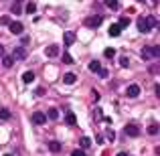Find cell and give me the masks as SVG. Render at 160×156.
<instances>
[{
    "label": "cell",
    "mask_w": 160,
    "mask_h": 156,
    "mask_svg": "<svg viewBox=\"0 0 160 156\" xmlns=\"http://www.w3.org/2000/svg\"><path fill=\"white\" fill-rule=\"evenodd\" d=\"M71 156H85V152H83V150H73Z\"/></svg>",
    "instance_id": "cell-32"
},
{
    "label": "cell",
    "mask_w": 160,
    "mask_h": 156,
    "mask_svg": "<svg viewBox=\"0 0 160 156\" xmlns=\"http://www.w3.org/2000/svg\"><path fill=\"white\" fill-rule=\"evenodd\" d=\"M75 81H77V75L75 73H65L63 75V83H65V85H73Z\"/></svg>",
    "instance_id": "cell-9"
},
{
    "label": "cell",
    "mask_w": 160,
    "mask_h": 156,
    "mask_svg": "<svg viewBox=\"0 0 160 156\" xmlns=\"http://www.w3.org/2000/svg\"><path fill=\"white\" fill-rule=\"evenodd\" d=\"M32 124H37V126H43V124H47V116H45L43 112H35L32 113Z\"/></svg>",
    "instance_id": "cell-3"
},
{
    "label": "cell",
    "mask_w": 160,
    "mask_h": 156,
    "mask_svg": "<svg viewBox=\"0 0 160 156\" xmlns=\"http://www.w3.org/2000/svg\"><path fill=\"white\" fill-rule=\"evenodd\" d=\"M126 95H128V98H138V95H140V85L132 83V85L126 89Z\"/></svg>",
    "instance_id": "cell-6"
},
{
    "label": "cell",
    "mask_w": 160,
    "mask_h": 156,
    "mask_svg": "<svg viewBox=\"0 0 160 156\" xmlns=\"http://www.w3.org/2000/svg\"><path fill=\"white\" fill-rule=\"evenodd\" d=\"M156 154H158V156H160V146H156Z\"/></svg>",
    "instance_id": "cell-38"
},
{
    "label": "cell",
    "mask_w": 160,
    "mask_h": 156,
    "mask_svg": "<svg viewBox=\"0 0 160 156\" xmlns=\"http://www.w3.org/2000/svg\"><path fill=\"white\" fill-rule=\"evenodd\" d=\"M37 95H45V89H43V87H37Z\"/></svg>",
    "instance_id": "cell-35"
},
{
    "label": "cell",
    "mask_w": 160,
    "mask_h": 156,
    "mask_svg": "<svg viewBox=\"0 0 160 156\" xmlns=\"http://www.w3.org/2000/svg\"><path fill=\"white\" fill-rule=\"evenodd\" d=\"M89 71H93V73H99V71H102V63H99L98 59H95V61H91V63H89Z\"/></svg>",
    "instance_id": "cell-14"
},
{
    "label": "cell",
    "mask_w": 160,
    "mask_h": 156,
    "mask_svg": "<svg viewBox=\"0 0 160 156\" xmlns=\"http://www.w3.org/2000/svg\"><path fill=\"white\" fill-rule=\"evenodd\" d=\"M63 63H65V65H71V63H73V57H71L69 53H65L63 55Z\"/></svg>",
    "instance_id": "cell-26"
},
{
    "label": "cell",
    "mask_w": 160,
    "mask_h": 156,
    "mask_svg": "<svg viewBox=\"0 0 160 156\" xmlns=\"http://www.w3.org/2000/svg\"><path fill=\"white\" fill-rule=\"evenodd\" d=\"M4 156H12V154H4Z\"/></svg>",
    "instance_id": "cell-41"
},
{
    "label": "cell",
    "mask_w": 160,
    "mask_h": 156,
    "mask_svg": "<svg viewBox=\"0 0 160 156\" xmlns=\"http://www.w3.org/2000/svg\"><path fill=\"white\" fill-rule=\"evenodd\" d=\"M12 12H14V14H20V12H24V10L18 6V2H14V4H12Z\"/></svg>",
    "instance_id": "cell-27"
},
{
    "label": "cell",
    "mask_w": 160,
    "mask_h": 156,
    "mask_svg": "<svg viewBox=\"0 0 160 156\" xmlns=\"http://www.w3.org/2000/svg\"><path fill=\"white\" fill-rule=\"evenodd\" d=\"M12 63H14V57H12V55H10V57H6V55L2 57V65L6 67V69H10V67H12Z\"/></svg>",
    "instance_id": "cell-17"
},
{
    "label": "cell",
    "mask_w": 160,
    "mask_h": 156,
    "mask_svg": "<svg viewBox=\"0 0 160 156\" xmlns=\"http://www.w3.org/2000/svg\"><path fill=\"white\" fill-rule=\"evenodd\" d=\"M152 27H156V18L154 16H138V31L140 33H150Z\"/></svg>",
    "instance_id": "cell-1"
},
{
    "label": "cell",
    "mask_w": 160,
    "mask_h": 156,
    "mask_svg": "<svg viewBox=\"0 0 160 156\" xmlns=\"http://www.w3.org/2000/svg\"><path fill=\"white\" fill-rule=\"evenodd\" d=\"M24 12H28V14H35V12H37V4H35V2H28L27 8H24Z\"/></svg>",
    "instance_id": "cell-21"
},
{
    "label": "cell",
    "mask_w": 160,
    "mask_h": 156,
    "mask_svg": "<svg viewBox=\"0 0 160 156\" xmlns=\"http://www.w3.org/2000/svg\"><path fill=\"white\" fill-rule=\"evenodd\" d=\"M120 67H130V61H128V57H122V59H120Z\"/></svg>",
    "instance_id": "cell-29"
},
{
    "label": "cell",
    "mask_w": 160,
    "mask_h": 156,
    "mask_svg": "<svg viewBox=\"0 0 160 156\" xmlns=\"http://www.w3.org/2000/svg\"><path fill=\"white\" fill-rule=\"evenodd\" d=\"M108 75H109V71H108V69H103V67H102V71H99V77H102V79H106Z\"/></svg>",
    "instance_id": "cell-31"
},
{
    "label": "cell",
    "mask_w": 160,
    "mask_h": 156,
    "mask_svg": "<svg viewBox=\"0 0 160 156\" xmlns=\"http://www.w3.org/2000/svg\"><path fill=\"white\" fill-rule=\"evenodd\" d=\"M0 57H4V47L0 45Z\"/></svg>",
    "instance_id": "cell-37"
},
{
    "label": "cell",
    "mask_w": 160,
    "mask_h": 156,
    "mask_svg": "<svg viewBox=\"0 0 160 156\" xmlns=\"http://www.w3.org/2000/svg\"><path fill=\"white\" fill-rule=\"evenodd\" d=\"M63 43H65L67 47H69V45H73L75 43V35H73V33H65V35H63Z\"/></svg>",
    "instance_id": "cell-12"
},
{
    "label": "cell",
    "mask_w": 160,
    "mask_h": 156,
    "mask_svg": "<svg viewBox=\"0 0 160 156\" xmlns=\"http://www.w3.org/2000/svg\"><path fill=\"white\" fill-rule=\"evenodd\" d=\"M120 24H122V28L130 27V16H122V18H120Z\"/></svg>",
    "instance_id": "cell-24"
},
{
    "label": "cell",
    "mask_w": 160,
    "mask_h": 156,
    "mask_svg": "<svg viewBox=\"0 0 160 156\" xmlns=\"http://www.w3.org/2000/svg\"><path fill=\"white\" fill-rule=\"evenodd\" d=\"M20 43H22V47H27V45L31 43V39H28V37H22V41H20Z\"/></svg>",
    "instance_id": "cell-33"
},
{
    "label": "cell",
    "mask_w": 160,
    "mask_h": 156,
    "mask_svg": "<svg viewBox=\"0 0 160 156\" xmlns=\"http://www.w3.org/2000/svg\"><path fill=\"white\" fill-rule=\"evenodd\" d=\"M126 134L132 136V138H136V136H140V128H138L136 124H128L126 126Z\"/></svg>",
    "instance_id": "cell-7"
},
{
    "label": "cell",
    "mask_w": 160,
    "mask_h": 156,
    "mask_svg": "<svg viewBox=\"0 0 160 156\" xmlns=\"http://www.w3.org/2000/svg\"><path fill=\"white\" fill-rule=\"evenodd\" d=\"M47 118H49V120H57V118H59V109L57 108H51L47 112Z\"/></svg>",
    "instance_id": "cell-20"
},
{
    "label": "cell",
    "mask_w": 160,
    "mask_h": 156,
    "mask_svg": "<svg viewBox=\"0 0 160 156\" xmlns=\"http://www.w3.org/2000/svg\"><path fill=\"white\" fill-rule=\"evenodd\" d=\"M0 24H10V16H0Z\"/></svg>",
    "instance_id": "cell-30"
},
{
    "label": "cell",
    "mask_w": 160,
    "mask_h": 156,
    "mask_svg": "<svg viewBox=\"0 0 160 156\" xmlns=\"http://www.w3.org/2000/svg\"><path fill=\"white\" fill-rule=\"evenodd\" d=\"M102 23H103V16L102 14H91V16H87V18L83 20V27H87V28H98Z\"/></svg>",
    "instance_id": "cell-2"
},
{
    "label": "cell",
    "mask_w": 160,
    "mask_h": 156,
    "mask_svg": "<svg viewBox=\"0 0 160 156\" xmlns=\"http://www.w3.org/2000/svg\"><path fill=\"white\" fill-rule=\"evenodd\" d=\"M45 55H47L49 59L57 57V55H59V45H49V47L45 49Z\"/></svg>",
    "instance_id": "cell-8"
},
{
    "label": "cell",
    "mask_w": 160,
    "mask_h": 156,
    "mask_svg": "<svg viewBox=\"0 0 160 156\" xmlns=\"http://www.w3.org/2000/svg\"><path fill=\"white\" fill-rule=\"evenodd\" d=\"M95 144H103V136H95Z\"/></svg>",
    "instance_id": "cell-34"
},
{
    "label": "cell",
    "mask_w": 160,
    "mask_h": 156,
    "mask_svg": "<svg viewBox=\"0 0 160 156\" xmlns=\"http://www.w3.org/2000/svg\"><path fill=\"white\" fill-rule=\"evenodd\" d=\"M61 148H63L61 142H57V140H51V142H49V150H51V152L57 154V152H61Z\"/></svg>",
    "instance_id": "cell-11"
},
{
    "label": "cell",
    "mask_w": 160,
    "mask_h": 156,
    "mask_svg": "<svg viewBox=\"0 0 160 156\" xmlns=\"http://www.w3.org/2000/svg\"><path fill=\"white\" fill-rule=\"evenodd\" d=\"M14 2H22V0H14Z\"/></svg>",
    "instance_id": "cell-40"
},
{
    "label": "cell",
    "mask_w": 160,
    "mask_h": 156,
    "mask_svg": "<svg viewBox=\"0 0 160 156\" xmlns=\"http://www.w3.org/2000/svg\"><path fill=\"white\" fill-rule=\"evenodd\" d=\"M89 146H91V140L87 136H83L81 138V148H89Z\"/></svg>",
    "instance_id": "cell-25"
},
{
    "label": "cell",
    "mask_w": 160,
    "mask_h": 156,
    "mask_svg": "<svg viewBox=\"0 0 160 156\" xmlns=\"http://www.w3.org/2000/svg\"><path fill=\"white\" fill-rule=\"evenodd\" d=\"M120 33H122V24L120 23L109 27V37H120Z\"/></svg>",
    "instance_id": "cell-10"
},
{
    "label": "cell",
    "mask_w": 160,
    "mask_h": 156,
    "mask_svg": "<svg viewBox=\"0 0 160 156\" xmlns=\"http://www.w3.org/2000/svg\"><path fill=\"white\" fill-rule=\"evenodd\" d=\"M106 136H108V138H109V140H112V142H113V140H116V132H113V130H112V128H108V132H106Z\"/></svg>",
    "instance_id": "cell-28"
},
{
    "label": "cell",
    "mask_w": 160,
    "mask_h": 156,
    "mask_svg": "<svg viewBox=\"0 0 160 156\" xmlns=\"http://www.w3.org/2000/svg\"><path fill=\"white\" fill-rule=\"evenodd\" d=\"M10 109H6V108H0V120H10Z\"/></svg>",
    "instance_id": "cell-19"
},
{
    "label": "cell",
    "mask_w": 160,
    "mask_h": 156,
    "mask_svg": "<svg viewBox=\"0 0 160 156\" xmlns=\"http://www.w3.org/2000/svg\"><path fill=\"white\" fill-rule=\"evenodd\" d=\"M103 55H106V57H108V59H112V57H116V49H113V47H108V49H106V51H103Z\"/></svg>",
    "instance_id": "cell-23"
},
{
    "label": "cell",
    "mask_w": 160,
    "mask_h": 156,
    "mask_svg": "<svg viewBox=\"0 0 160 156\" xmlns=\"http://www.w3.org/2000/svg\"><path fill=\"white\" fill-rule=\"evenodd\" d=\"M154 91H156V95L160 98V83H158V85H154Z\"/></svg>",
    "instance_id": "cell-36"
},
{
    "label": "cell",
    "mask_w": 160,
    "mask_h": 156,
    "mask_svg": "<svg viewBox=\"0 0 160 156\" xmlns=\"http://www.w3.org/2000/svg\"><path fill=\"white\" fill-rule=\"evenodd\" d=\"M146 132H148L150 136H156V134L160 132V126H158V124H150V126H148V130H146Z\"/></svg>",
    "instance_id": "cell-18"
},
{
    "label": "cell",
    "mask_w": 160,
    "mask_h": 156,
    "mask_svg": "<svg viewBox=\"0 0 160 156\" xmlns=\"http://www.w3.org/2000/svg\"><path fill=\"white\" fill-rule=\"evenodd\" d=\"M140 55H142V59H152V57H154L152 47H144V49L140 51Z\"/></svg>",
    "instance_id": "cell-13"
},
{
    "label": "cell",
    "mask_w": 160,
    "mask_h": 156,
    "mask_svg": "<svg viewBox=\"0 0 160 156\" xmlns=\"http://www.w3.org/2000/svg\"><path fill=\"white\" fill-rule=\"evenodd\" d=\"M65 124H69V126H75V124H77V118H75L73 112H69V113L65 116Z\"/></svg>",
    "instance_id": "cell-16"
},
{
    "label": "cell",
    "mask_w": 160,
    "mask_h": 156,
    "mask_svg": "<svg viewBox=\"0 0 160 156\" xmlns=\"http://www.w3.org/2000/svg\"><path fill=\"white\" fill-rule=\"evenodd\" d=\"M118 156H128V154H126V152H120V154H118Z\"/></svg>",
    "instance_id": "cell-39"
},
{
    "label": "cell",
    "mask_w": 160,
    "mask_h": 156,
    "mask_svg": "<svg viewBox=\"0 0 160 156\" xmlns=\"http://www.w3.org/2000/svg\"><path fill=\"white\" fill-rule=\"evenodd\" d=\"M8 28H10L12 35H22L24 24H22V23H10V24H8Z\"/></svg>",
    "instance_id": "cell-4"
},
{
    "label": "cell",
    "mask_w": 160,
    "mask_h": 156,
    "mask_svg": "<svg viewBox=\"0 0 160 156\" xmlns=\"http://www.w3.org/2000/svg\"><path fill=\"white\" fill-rule=\"evenodd\" d=\"M12 57L18 59V61H24V59H27V49L24 47H16L14 51H12Z\"/></svg>",
    "instance_id": "cell-5"
},
{
    "label": "cell",
    "mask_w": 160,
    "mask_h": 156,
    "mask_svg": "<svg viewBox=\"0 0 160 156\" xmlns=\"http://www.w3.org/2000/svg\"><path fill=\"white\" fill-rule=\"evenodd\" d=\"M22 81L24 83H32L35 81V73H32V71H24L22 73Z\"/></svg>",
    "instance_id": "cell-15"
},
{
    "label": "cell",
    "mask_w": 160,
    "mask_h": 156,
    "mask_svg": "<svg viewBox=\"0 0 160 156\" xmlns=\"http://www.w3.org/2000/svg\"><path fill=\"white\" fill-rule=\"evenodd\" d=\"M103 4H106L108 8H112V10H116V8H118V0H103Z\"/></svg>",
    "instance_id": "cell-22"
}]
</instances>
